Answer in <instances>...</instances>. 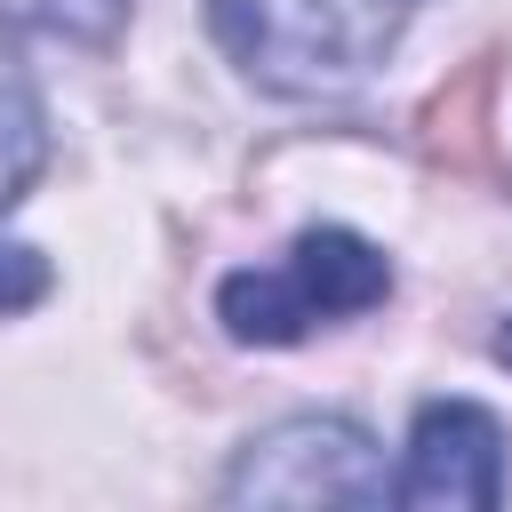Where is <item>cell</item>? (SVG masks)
<instances>
[{"instance_id": "cell-1", "label": "cell", "mask_w": 512, "mask_h": 512, "mask_svg": "<svg viewBox=\"0 0 512 512\" xmlns=\"http://www.w3.org/2000/svg\"><path fill=\"white\" fill-rule=\"evenodd\" d=\"M424 0H208L216 48L272 96H336L368 80Z\"/></svg>"}, {"instance_id": "cell-2", "label": "cell", "mask_w": 512, "mask_h": 512, "mask_svg": "<svg viewBox=\"0 0 512 512\" xmlns=\"http://www.w3.org/2000/svg\"><path fill=\"white\" fill-rule=\"evenodd\" d=\"M392 296V264L376 240L344 224L296 232L272 264H248L216 288V320L232 344H304L312 328H344Z\"/></svg>"}, {"instance_id": "cell-3", "label": "cell", "mask_w": 512, "mask_h": 512, "mask_svg": "<svg viewBox=\"0 0 512 512\" xmlns=\"http://www.w3.org/2000/svg\"><path fill=\"white\" fill-rule=\"evenodd\" d=\"M216 496L224 504H384L392 472L352 416H288L232 456Z\"/></svg>"}, {"instance_id": "cell-4", "label": "cell", "mask_w": 512, "mask_h": 512, "mask_svg": "<svg viewBox=\"0 0 512 512\" xmlns=\"http://www.w3.org/2000/svg\"><path fill=\"white\" fill-rule=\"evenodd\" d=\"M392 496L424 504V512L504 504V424L488 408H472V400H424L416 424H408V456L392 472Z\"/></svg>"}, {"instance_id": "cell-5", "label": "cell", "mask_w": 512, "mask_h": 512, "mask_svg": "<svg viewBox=\"0 0 512 512\" xmlns=\"http://www.w3.org/2000/svg\"><path fill=\"white\" fill-rule=\"evenodd\" d=\"M40 160H48V112H40V88L24 80L16 56H0V216L32 192Z\"/></svg>"}, {"instance_id": "cell-6", "label": "cell", "mask_w": 512, "mask_h": 512, "mask_svg": "<svg viewBox=\"0 0 512 512\" xmlns=\"http://www.w3.org/2000/svg\"><path fill=\"white\" fill-rule=\"evenodd\" d=\"M0 16L40 24V32H64V40H104L128 16V0H0Z\"/></svg>"}, {"instance_id": "cell-7", "label": "cell", "mask_w": 512, "mask_h": 512, "mask_svg": "<svg viewBox=\"0 0 512 512\" xmlns=\"http://www.w3.org/2000/svg\"><path fill=\"white\" fill-rule=\"evenodd\" d=\"M40 296H48V256L24 248V240H0V320L40 304Z\"/></svg>"}, {"instance_id": "cell-8", "label": "cell", "mask_w": 512, "mask_h": 512, "mask_svg": "<svg viewBox=\"0 0 512 512\" xmlns=\"http://www.w3.org/2000/svg\"><path fill=\"white\" fill-rule=\"evenodd\" d=\"M496 360H512V320H504V328H496Z\"/></svg>"}]
</instances>
